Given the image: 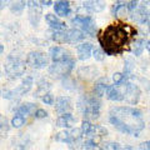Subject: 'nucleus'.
Here are the masks:
<instances>
[{
  "label": "nucleus",
  "instance_id": "obj_1",
  "mask_svg": "<svg viewBox=\"0 0 150 150\" xmlns=\"http://www.w3.org/2000/svg\"><path fill=\"white\" fill-rule=\"evenodd\" d=\"M109 121L115 129L131 137H140L145 128L142 111L131 106H114L109 111Z\"/></svg>",
  "mask_w": 150,
  "mask_h": 150
},
{
  "label": "nucleus",
  "instance_id": "obj_2",
  "mask_svg": "<svg viewBox=\"0 0 150 150\" xmlns=\"http://www.w3.org/2000/svg\"><path fill=\"white\" fill-rule=\"evenodd\" d=\"M99 43L106 55H118L129 43V34L123 24H111L101 33Z\"/></svg>",
  "mask_w": 150,
  "mask_h": 150
},
{
  "label": "nucleus",
  "instance_id": "obj_3",
  "mask_svg": "<svg viewBox=\"0 0 150 150\" xmlns=\"http://www.w3.org/2000/svg\"><path fill=\"white\" fill-rule=\"evenodd\" d=\"M78 109L86 119H98L100 115L101 100L98 95L85 94L78 101Z\"/></svg>",
  "mask_w": 150,
  "mask_h": 150
},
{
  "label": "nucleus",
  "instance_id": "obj_4",
  "mask_svg": "<svg viewBox=\"0 0 150 150\" xmlns=\"http://www.w3.org/2000/svg\"><path fill=\"white\" fill-rule=\"evenodd\" d=\"M25 70H26V65L24 60H21L19 56H13V55L8 56L5 64V73L8 74L9 78L16 79L21 76V75H24Z\"/></svg>",
  "mask_w": 150,
  "mask_h": 150
},
{
  "label": "nucleus",
  "instance_id": "obj_5",
  "mask_svg": "<svg viewBox=\"0 0 150 150\" xmlns=\"http://www.w3.org/2000/svg\"><path fill=\"white\" fill-rule=\"evenodd\" d=\"M74 65H75V62L71 58L68 60H64V62H56L49 67V74L54 78L67 76V75L71 73V70L74 69Z\"/></svg>",
  "mask_w": 150,
  "mask_h": 150
},
{
  "label": "nucleus",
  "instance_id": "obj_6",
  "mask_svg": "<svg viewBox=\"0 0 150 150\" xmlns=\"http://www.w3.org/2000/svg\"><path fill=\"white\" fill-rule=\"evenodd\" d=\"M31 88H33V78L26 76L16 89L1 91V96L5 98V99H15V98H20V96L29 93L31 90Z\"/></svg>",
  "mask_w": 150,
  "mask_h": 150
},
{
  "label": "nucleus",
  "instance_id": "obj_7",
  "mask_svg": "<svg viewBox=\"0 0 150 150\" xmlns=\"http://www.w3.org/2000/svg\"><path fill=\"white\" fill-rule=\"evenodd\" d=\"M71 24L74 25H79L83 29V31L85 34L90 35V36H94L95 35V20L90 16V15H76L75 18L71 19Z\"/></svg>",
  "mask_w": 150,
  "mask_h": 150
},
{
  "label": "nucleus",
  "instance_id": "obj_8",
  "mask_svg": "<svg viewBox=\"0 0 150 150\" xmlns=\"http://www.w3.org/2000/svg\"><path fill=\"white\" fill-rule=\"evenodd\" d=\"M26 65L33 69H43L49 65V56L41 51H30L26 55Z\"/></svg>",
  "mask_w": 150,
  "mask_h": 150
},
{
  "label": "nucleus",
  "instance_id": "obj_9",
  "mask_svg": "<svg viewBox=\"0 0 150 150\" xmlns=\"http://www.w3.org/2000/svg\"><path fill=\"white\" fill-rule=\"evenodd\" d=\"M28 11H29V20L33 26H38L39 24L41 15H43V8L39 5L36 0H28Z\"/></svg>",
  "mask_w": 150,
  "mask_h": 150
},
{
  "label": "nucleus",
  "instance_id": "obj_10",
  "mask_svg": "<svg viewBox=\"0 0 150 150\" xmlns=\"http://www.w3.org/2000/svg\"><path fill=\"white\" fill-rule=\"evenodd\" d=\"M140 94H142V91H140V89L137 85H134V84H131V83H126L123 96H124V100L128 103L129 105L138 104V101L140 99Z\"/></svg>",
  "mask_w": 150,
  "mask_h": 150
},
{
  "label": "nucleus",
  "instance_id": "obj_11",
  "mask_svg": "<svg viewBox=\"0 0 150 150\" xmlns=\"http://www.w3.org/2000/svg\"><path fill=\"white\" fill-rule=\"evenodd\" d=\"M73 110V101L69 96H58L55 100V111L58 114H65L71 112Z\"/></svg>",
  "mask_w": 150,
  "mask_h": 150
},
{
  "label": "nucleus",
  "instance_id": "obj_12",
  "mask_svg": "<svg viewBox=\"0 0 150 150\" xmlns=\"http://www.w3.org/2000/svg\"><path fill=\"white\" fill-rule=\"evenodd\" d=\"M49 58L53 60V63L64 62V60L70 59V54L63 46H53V48H50V50H49Z\"/></svg>",
  "mask_w": 150,
  "mask_h": 150
},
{
  "label": "nucleus",
  "instance_id": "obj_13",
  "mask_svg": "<svg viewBox=\"0 0 150 150\" xmlns=\"http://www.w3.org/2000/svg\"><path fill=\"white\" fill-rule=\"evenodd\" d=\"M54 11L58 16L67 18L71 13V6H70L69 0H55L54 3Z\"/></svg>",
  "mask_w": 150,
  "mask_h": 150
},
{
  "label": "nucleus",
  "instance_id": "obj_14",
  "mask_svg": "<svg viewBox=\"0 0 150 150\" xmlns=\"http://www.w3.org/2000/svg\"><path fill=\"white\" fill-rule=\"evenodd\" d=\"M75 121H76V119L73 116L71 112H65V114H60V116L56 119V126L70 129V128H73Z\"/></svg>",
  "mask_w": 150,
  "mask_h": 150
},
{
  "label": "nucleus",
  "instance_id": "obj_15",
  "mask_svg": "<svg viewBox=\"0 0 150 150\" xmlns=\"http://www.w3.org/2000/svg\"><path fill=\"white\" fill-rule=\"evenodd\" d=\"M93 49H94V46H93L91 43H83L80 45H78L76 50H78V58H79V60H81V62H85V60H88L91 56Z\"/></svg>",
  "mask_w": 150,
  "mask_h": 150
},
{
  "label": "nucleus",
  "instance_id": "obj_16",
  "mask_svg": "<svg viewBox=\"0 0 150 150\" xmlns=\"http://www.w3.org/2000/svg\"><path fill=\"white\" fill-rule=\"evenodd\" d=\"M85 38V33L80 29H70L67 30V43L68 44H75L79 41L84 40Z\"/></svg>",
  "mask_w": 150,
  "mask_h": 150
},
{
  "label": "nucleus",
  "instance_id": "obj_17",
  "mask_svg": "<svg viewBox=\"0 0 150 150\" xmlns=\"http://www.w3.org/2000/svg\"><path fill=\"white\" fill-rule=\"evenodd\" d=\"M45 20H46V23H48V25L50 26V29H53V30H67L65 23L59 20V19L55 15H53V14H46Z\"/></svg>",
  "mask_w": 150,
  "mask_h": 150
},
{
  "label": "nucleus",
  "instance_id": "obj_18",
  "mask_svg": "<svg viewBox=\"0 0 150 150\" xmlns=\"http://www.w3.org/2000/svg\"><path fill=\"white\" fill-rule=\"evenodd\" d=\"M105 6H106V4L104 0H88V1L84 4V8L93 13H100L104 10Z\"/></svg>",
  "mask_w": 150,
  "mask_h": 150
},
{
  "label": "nucleus",
  "instance_id": "obj_19",
  "mask_svg": "<svg viewBox=\"0 0 150 150\" xmlns=\"http://www.w3.org/2000/svg\"><path fill=\"white\" fill-rule=\"evenodd\" d=\"M126 13H128V6L124 0H118L111 9V14L116 18H125Z\"/></svg>",
  "mask_w": 150,
  "mask_h": 150
},
{
  "label": "nucleus",
  "instance_id": "obj_20",
  "mask_svg": "<svg viewBox=\"0 0 150 150\" xmlns=\"http://www.w3.org/2000/svg\"><path fill=\"white\" fill-rule=\"evenodd\" d=\"M105 95L109 100L111 101H123L124 100V96H123V93L119 90L118 86H111L109 85L105 91Z\"/></svg>",
  "mask_w": 150,
  "mask_h": 150
},
{
  "label": "nucleus",
  "instance_id": "obj_21",
  "mask_svg": "<svg viewBox=\"0 0 150 150\" xmlns=\"http://www.w3.org/2000/svg\"><path fill=\"white\" fill-rule=\"evenodd\" d=\"M108 86H109V84H108V79H106V78L99 79V80L95 83V85H94V94H95V95H98L99 98L104 96Z\"/></svg>",
  "mask_w": 150,
  "mask_h": 150
},
{
  "label": "nucleus",
  "instance_id": "obj_22",
  "mask_svg": "<svg viewBox=\"0 0 150 150\" xmlns=\"http://www.w3.org/2000/svg\"><path fill=\"white\" fill-rule=\"evenodd\" d=\"M35 110H36L35 104H33V103H24V104H21L16 109V112L21 115H34Z\"/></svg>",
  "mask_w": 150,
  "mask_h": 150
},
{
  "label": "nucleus",
  "instance_id": "obj_23",
  "mask_svg": "<svg viewBox=\"0 0 150 150\" xmlns=\"http://www.w3.org/2000/svg\"><path fill=\"white\" fill-rule=\"evenodd\" d=\"M9 8L14 14H21L25 9V0H9Z\"/></svg>",
  "mask_w": 150,
  "mask_h": 150
},
{
  "label": "nucleus",
  "instance_id": "obj_24",
  "mask_svg": "<svg viewBox=\"0 0 150 150\" xmlns=\"http://www.w3.org/2000/svg\"><path fill=\"white\" fill-rule=\"evenodd\" d=\"M98 74V70L94 67H85V68H80L79 69V75L83 79H86V80H90V79H94Z\"/></svg>",
  "mask_w": 150,
  "mask_h": 150
},
{
  "label": "nucleus",
  "instance_id": "obj_25",
  "mask_svg": "<svg viewBox=\"0 0 150 150\" xmlns=\"http://www.w3.org/2000/svg\"><path fill=\"white\" fill-rule=\"evenodd\" d=\"M51 39L58 44H65L67 43V30H54Z\"/></svg>",
  "mask_w": 150,
  "mask_h": 150
},
{
  "label": "nucleus",
  "instance_id": "obj_26",
  "mask_svg": "<svg viewBox=\"0 0 150 150\" xmlns=\"http://www.w3.org/2000/svg\"><path fill=\"white\" fill-rule=\"evenodd\" d=\"M55 140L56 142H60V143H67V144H71L73 140H71V137H70V131H60L55 135Z\"/></svg>",
  "mask_w": 150,
  "mask_h": 150
},
{
  "label": "nucleus",
  "instance_id": "obj_27",
  "mask_svg": "<svg viewBox=\"0 0 150 150\" xmlns=\"http://www.w3.org/2000/svg\"><path fill=\"white\" fill-rule=\"evenodd\" d=\"M24 124H25V116L21 115V114H18V112L13 116L11 123H10V125L13 126V128H15V129H20Z\"/></svg>",
  "mask_w": 150,
  "mask_h": 150
},
{
  "label": "nucleus",
  "instance_id": "obj_28",
  "mask_svg": "<svg viewBox=\"0 0 150 150\" xmlns=\"http://www.w3.org/2000/svg\"><path fill=\"white\" fill-rule=\"evenodd\" d=\"M9 133V123L4 115L0 114V138H5Z\"/></svg>",
  "mask_w": 150,
  "mask_h": 150
},
{
  "label": "nucleus",
  "instance_id": "obj_29",
  "mask_svg": "<svg viewBox=\"0 0 150 150\" xmlns=\"http://www.w3.org/2000/svg\"><path fill=\"white\" fill-rule=\"evenodd\" d=\"M49 89H50V84L49 83H46V81H40L39 83V86H38V90L35 93V96H43L45 95L46 93H49Z\"/></svg>",
  "mask_w": 150,
  "mask_h": 150
},
{
  "label": "nucleus",
  "instance_id": "obj_30",
  "mask_svg": "<svg viewBox=\"0 0 150 150\" xmlns=\"http://www.w3.org/2000/svg\"><path fill=\"white\" fill-rule=\"evenodd\" d=\"M144 46H145V40H144V39H138V40H135L134 48H133V54H134L135 56L142 55Z\"/></svg>",
  "mask_w": 150,
  "mask_h": 150
},
{
  "label": "nucleus",
  "instance_id": "obj_31",
  "mask_svg": "<svg viewBox=\"0 0 150 150\" xmlns=\"http://www.w3.org/2000/svg\"><path fill=\"white\" fill-rule=\"evenodd\" d=\"M70 137H71L73 143H74V142H78V140H80V139H81V137H83L81 129H80V128L71 129V130H70Z\"/></svg>",
  "mask_w": 150,
  "mask_h": 150
},
{
  "label": "nucleus",
  "instance_id": "obj_32",
  "mask_svg": "<svg viewBox=\"0 0 150 150\" xmlns=\"http://www.w3.org/2000/svg\"><path fill=\"white\" fill-rule=\"evenodd\" d=\"M91 128H93V125H91V123L89 121L88 119H85V120H83V123H81V126H80V129H81V133H83V135H86L90 133V130H91Z\"/></svg>",
  "mask_w": 150,
  "mask_h": 150
},
{
  "label": "nucleus",
  "instance_id": "obj_33",
  "mask_svg": "<svg viewBox=\"0 0 150 150\" xmlns=\"http://www.w3.org/2000/svg\"><path fill=\"white\" fill-rule=\"evenodd\" d=\"M91 54H93L94 58H95V60H98V62H103L104 58H105V53L103 50H100V49H95V48H94Z\"/></svg>",
  "mask_w": 150,
  "mask_h": 150
},
{
  "label": "nucleus",
  "instance_id": "obj_34",
  "mask_svg": "<svg viewBox=\"0 0 150 150\" xmlns=\"http://www.w3.org/2000/svg\"><path fill=\"white\" fill-rule=\"evenodd\" d=\"M41 100H43V103L45 105H53L54 104V96L51 95L50 93H46L45 95H43Z\"/></svg>",
  "mask_w": 150,
  "mask_h": 150
},
{
  "label": "nucleus",
  "instance_id": "obj_35",
  "mask_svg": "<svg viewBox=\"0 0 150 150\" xmlns=\"http://www.w3.org/2000/svg\"><path fill=\"white\" fill-rule=\"evenodd\" d=\"M131 70H133V62H131L130 59H128L125 62V68H124V76H129L130 73H131Z\"/></svg>",
  "mask_w": 150,
  "mask_h": 150
},
{
  "label": "nucleus",
  "instance_id": "obj_36",
  "mask_svg": "<svg viewBox=\"0 0 150 150\" xmlns=\"http://www.w3.org/2000/svg\"><path fill=\"white\" fill-rule=\"evenodd\" d=\"M124 74H121V73H115L114 75H112V81L115 83V85H119V84H121L124 81Z\"/></svg>",
  "mask_w": 150,
  "mask_h": 150
},
{
  "label": "nucleus",
  "instance_id": "obj_37",
  "mask_svg": "<svg viewBox=\"0 0 150 150\" xmlns=\"http://www.w3.org/2000/svg\"><path fill=\"white\" fill-rule=\"evenodd\" d=\"M34 116L36 119H44L48 116V111H45L44 109H36L34 112Z\"/></svg>",
  "mask_w": 150,
  "mask_h": 150
},
{
  "label": "nucleus",
  "instance_id": "obj_38",
  "mask_svg": "<svg viewBox=\"0 0 150 150\" xmlns=\"http://www.w3.org/2000/svg\"><path fill=\"white\" fill-rule=\"evenodd\" d=\"M138 4H139V0H129L128 4H126V6H128V10L130 13H133L135 9L138 8Z\"/></svg>",
  "mask_w": 150,
  "mask_h": 150
},
{
  "label": "nucleus",
  "instance_id": "obj_39",
  "mask_svg": "<svg viewBox=\"0 0 150 150\" xmlns=\"http://www.w3.org/2000/svg\"><path fill=\"white\" fill-rule=\"evenodd\" d=\"M101 149H109V150H118L120 149L118 143H106L104 144V146H101Z\"/></svg>",
  "mask_w": 150,
  "mask_h": 150
},
{
  "label": "nucleus",
  "instance_id": "obj_40",
  "mask_svg": "<svg viewBox=\"0 0 150 150\" xmlns=\"http://www.w3.org/2000/svg\"><path fill=\"white\" fill-rule=\"evenodd\" d=\"M139 149H146V150H150V140H149V142L142 143V144L139 145Z\"/></svg>",
  "mask_w": 150,
  "mask_h": 150
},
{
  "label": "nucleus",
  "instance_id": "obj_41",
  "mask_svg": "<svg viewBox=\"0 0 150 150\" xmlns=\"http://www.w3.org/2000/svg\"><path fill=\"white\" fill-rule=\"evenodd\" d=\"M41 1V5L44 6H51L53 5V0H40Z\"/></svg>",
  "mask_w": 150,
  "mask_h": 150
},
{
  "label": "nucleus",
  "instance_id": "obj_42",
  "mask_svg": "<svg viewBox=\"0 0 150 150\" xmlns=\"http://www.w3.org/2000/svg\"><path fill=\"white\" fill-rule=\"evenodd\" d=\"M145 46H146V50L149 51V54H150V40L148 41V43H146V45H145Z\"/></svg>",
  "mask_w": 150,
  "mask_h": 150
},
{
  "label": "nucleus",
  "instance_id": "obj_43",
  "mask_svg": "<svg viewBox=\"0 0 150 150\" xmlns=\"http://www.w3.org/2000/svg\"><path fill=\"white\" fill-rule=\"evenodd\" d=\"M3 53H4V45L0 44V54H3Z\"/></svg>",
  "mask_w": 150,
  "mask_h": 150
},
{
  "label": "nucleus",
  "instance_id": "obj_44",
  "mask_svg": "<svg viewBox=\"0 0 150 150\" xmlns=\"http://www.w3.org/2000/svg\"><path fill=\"white\" fill-rule=\"evenodd\" d=\"M148 26H149V31H150V16H149V19H148Z\"/></svg>",
  "mask_w": 150,
  "mask_h": 150
}]
</instances>
